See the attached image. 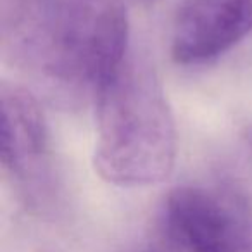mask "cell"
Here are the masks:
<instances>
[{
    "instance_id": "cell-1",
    "label": "cell",
    "mask_w": 252,
    "mask_h": 252,
    "mask_svg": "<svg viewBox=\"0 0 252 252\" xmlns=\"http://www.w3.org/2000/svg\"><path fill=\"white\" fill-rule=\"evenodd\" d=\"M2 35L12 61L67 104L95 102L130 54L121 0H16Z\"/></svg>"
},
{
    "instance_id": "cell-2",
    "label": "cell",
    "mask_w": 252,
    "mask_h": 252,
    "mask_svg": "<svg viewBox=\"0 0 252 252\" xmlns=\"http://www.w3.org/2000/svg\"><path fill=\"white\" fill-rule=\"evenodd\" d=\"M94 104V166L100 178L123 189L164 182L176 162V128L151 63L130 50Z\"/></svg>"
},
{
    "instance_id": "cell-3",
    "label": "cell",
    "mask_w": 252,
    "mask_h": 252,
    "mask_svg": "<svg viewBox=\"0 0 252 252\" xmlns=\"http://www.w3.org/2000/svg\"><path fill=\"white\" fill-rule=\"evenodd\" d=\"M161 224L180 252H252V204L233 187H176L162 204Z\"/></svg>"
},
{
    "instance_id": "cell-4",
    "label": "cell",
    "mask_w": 252,
    "mask_h": 252,
    "mask_svg": "<svg viewBox=\"0 0 252 252\" xmlns=\"http://www.w3.org/2000/svg\"><path fill=\"white\" fill-rule=\"evenodd\" d=\"M0 159L18 185L26 206L52 214L59 206V187L50 159L49 126L42 105L26 88L0 85Z\"/></svg>"
},
{
    "instance_id": "cell-5",
    "label": "cell",
    "mask_w": 252,
    "mask_h": 252,
    "mask_svg": "<svg viewBox=\"0 0 252 252\" xmlns=\"http://www.w3.org/2000/svg\"><path fill=\"white\" fill-rule=\"evenodd\" d=\"M252 32V0H189L178 9L171 56L195 66L223 56Z\"/></svg>"
},
{
    "instance_id": "cell-6",
    "label": "cell",
    "mask_w": 252,
    "mask_h": 252,
    "mask_svg": "<svg viewBox=\"0 0 252 252\" xmlns=\"http://www.w3.org/2000/svg\"><path fill=\"white\" fill-rule=\"evenodd\" d=\"M242 138H244V142L247 144V147L251 149V152H252V125L245 126L244 133H242Z\"/></svg>"
},
{
    "instance_id": "cell-7",
    "label": "cell",
    "mask_w": 252,
    "mask_h": 252,
    "mask_svg": "<svg viewBox=\"0 0 252 252\" xmlns=\"http://www.w3.org/2000/svg\"><path fill=\"white\" fill-rule=\"evenodd\" d=\"M147 252H162V251H147Z\"/></svg>"
}]
</instances>
